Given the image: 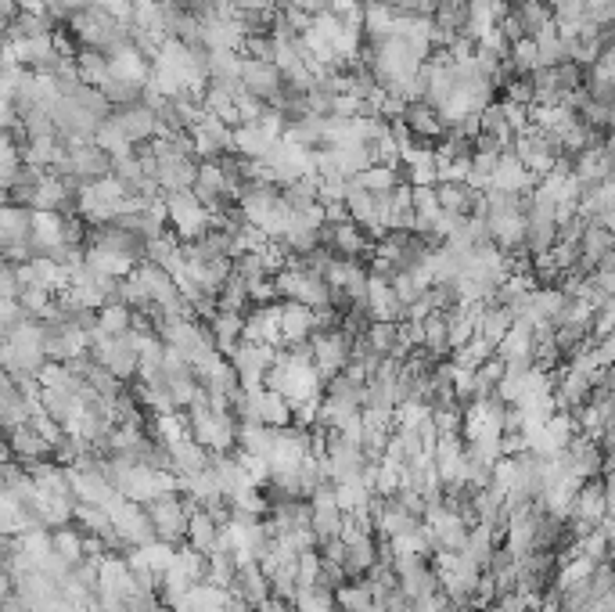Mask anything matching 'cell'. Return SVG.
I'll return each mask as SVG.
<instances>
[{"mask_svg": "<svg viewBox=\"0 0 615 612\" xmlns=\"http://www.w3.org/2000/svg\"><path fill=\"white\" fill-rule=\"evenodd\" d=\"M69 22V40L80 47H90V51H101V54H112L119 47L130 44V36H126V22H119L112 11L98 8V4H90V8L76 11V15L65 18ZM76 47V51H80Z\"/></svg>", "mask_w": 615, "mask_h": 612, "instance_id": "6da1fadb", "label": "cell"}, {"mask_svg": "<svg viewBox=\"0 0 615 612\" xmlns=\"http://www.w3.org/2000/svg\"><path fill=\"white\" fill-rule=\"evenodd\" d=\"M29 231H33V209L4 202L0 206V263L22 267V263L36 260Z\"/></svg>", "mask_w": 615, "mask_h": 612, "instance_id": "7a4b0ae2", "label": "cell"}, {"mask_svg": "<svg viewBox=\"0 0 615 612\" xmlns=\"http://www.w3.org/2000/svg\"><path fill=\"white\" fill-rule=\"evenodd\" d=\"M198 504L191 497H184L180 490L173 494H155L152 501L144 504V512L152 519L155 540H166V544H184V533H188V515L195 512Z\"/></svg>", "mask_w": 615, "mask_h": 612, "instance_id": "3957f363", "label": "cell"}, {"mask_svg": "<svg viewBox=\"0 0 615 612\" xmlns=\"http://www.w3.org/2000/svg\"><path fill=\"white\" fill-rule=\"evenodd\" d=\"M162 206H166V227L180 242H195L209 231V209L198 202L195 191H166Z\"/></svg>", "mask_w": 615, "mask_h": 612, "instance_id": "277c9868", "label": "cell"}, {"mask_svg": "<svg viewBox=\"0 0 615 612\" xmlns=\"http://www.w3.org/2000/svg\"><path fill=\"white\" fill-rule=\"evenodd\" d=\"M87 353L94 357L98 368H105L112 378L119 382H130L137 375V339L134 332H123V335H105V339L90 342Z\"/></svg>", "mask_w": 615, "mask_h": 612, "instance_id": "5b68a950", "label": "cell"}, {"mask_svg": "<svg viewBox=\"0 0 615 612\" xmlns=\"http://www.w3.org/2000/svg\"><path fill=\"white\" fill-rule=\"evenodd\" d=\"M353 342L342 328H328V332H313L310 335V353H313V371L324 378L339 375L342 368L349 364V350H353Z\"/></svg>", "mask_w": 615, "mask_h": 612, "instance_id": "8992f818", "label": "cell"}, {"mask_svg": "<svg viewBox=\"0 0 615 612\" xmlns=\"http://www.w3.org/2000/svg\"><path fill=\"white\" fill-rule=\"evenodd\" d=\"M277 346H256V342H238L227 360H231L234 375H238L241 389H263V375L274 364Z\"/></svg>", "mask_w": 615, "mask_h": 612, "instance_id": "52a82bcc", "label": "cell"}, {"mask_svg": "<svg viewBox=\"0 0 615 612\" xmlns=\"http://www.w3.org/2000/svg\"><path fill=\"white\" fill-rule=\"evenodd\" d=\"M191 137V148H195V159L198 162H209V159H220V155H231L234 152V134L231 126L220 123L216 116L202 112L195 126L188 130Z\"/></svg>", "mask_w": 615, "mask_h": 612, "instance_id": "ba28073f", "label": "cell"}, {"mask_svg": "<svg viewBox=\"0 0 615 612\" xmlns=\"http://www.w3.org/2000/svg\"><path fill=\"white\" fill-rule=\"evenodd\" d=\"M241 90L245 94H252V98H259L263 105H277L281 101V90H285V83H281V72H277L274 62H256V58H241Z\"/></svg>", "mask_w": 615, "mask_h": 612, "instance_id": "9c48e42d", "label": "cell"}, {"mask_svg": "<svg viewBox=\"0 0 615 612\" xmlns=\"http://www.w3.org/2000/svg\"><path fill=\"white\" fill-rule=\"evenodd\" d=\"M108 119L123 130V137L134 148H141V144H148L155 137V130H159V119H155V112L141 101H134V105H123V108H112L108 112Z\"/></svg>", "mask_w": 615, "mask_h": 612, "instance_id": "30bf717a", "label": "cell"}, {"mask_svg": "<svg viewBox=\"0 0 615 612\" xmlns=\"http://www.w3.org/2000/svg\"><path fill=\"white\" fill-rule=\"evenodd\" d=\"M4 443H8L11 461H18L22 468L36 465V461H51V454H54L51 443H47L29 422L15 425V429H4Z\"/></svg>", "mask_w": 615, "mask_h": 612, "instance_id": "8fae6325", "label": "cell"}, {"mask_svg": "<svg viewBox=\"0 0 615 612\" xmlns=\"http://www.w3.org/2000/svg\"><path fill=\"white\" fill-rule=\"evenodd\" d=\"M400 123L407 126V134L414 137L418 144H425V148H436V144L443 141V134H446V126H443V119H439V112L432 105H425V101H407V105H403Z\"/></svg>", "mask_w": 615, "mask_h": 612, "instance_id": "7c38bea8", "label": "cell"}, {"mask_svg": "<svg viewBox=\"0 0 615 612\" xmlns=\"http://www.w3.org/2000/svg\"><path fill=\"white\" fill-rule=\"evenodd\" d=\"M277 317H281V303L256 306L252 314H245V324H241V342H256V346H281V328H277Z\"/></svg>", "mask_w": 615, "mask_h": 612, "instance_id": "4fadbf2b", "label": "cell"}, {"mask_svg": "<svg viewBox=\"0 0 615 612\" xmlns=\"http://www.w3.org/2000/svg\"><path fill=\"white\" fill-rule=\"evenodd\" d=\"M533 184H536V177L526 170V166H522V162L515 159V155H511V152H500L497 166H493V173H490V188H493V191L529 195V191H533Z\"/></svg>", "mask_w": 615, "mask_h": 612, "instance_id": "5bb4252c", "label": "cell"}, {"mask_svg": "<svg viewBox=\"0 0 615 612\" xmlns=\"http://www.w3.org/2000/svg\"><path fill=\"white\" fill-rule=\"evenodd\" d=\"M227 591L234 594V598H241V602L249 605V609H256L259 602H267L270 598V580L263 576V569H259V562H245V566L234 569V580Z\"/></svg>", "mask_w": 615, "mask_h": 612, "instance_id": "9a60e30c", "label": "cell"}, {"mask_svg": "<svg viewBox=\"0 0 615 612\" xmlns=\"http://www.w3.org/2000/svg\"><path fill=\"white\" fill-rule=\"evenodd\" d=\"M277 328H281V346H288V342L310 339V335L317 332V321H313L310 306L285 299V303H281V317H277Z\"/></svg>", "mask_w": 615, "mask_h": 612, "instance_id": "2e32d148", "label": "cell"}, {"mask_svg": "<svg viewBox=\"0 0 615 612\" xmlns=\"http://www.w3.org/2000/svg\"><path fill=\"white\" fill-rule=\"evenodd\" d=\"M375 562H378V540L375 537L357 540V544H346V551H342V558H339L346 580H364Z\"/></svg>", "mask_w": 615, "mask_h": 612, "instance_id": "e0dca14e", "label": "cell"}, {"mask_svg": "<svg viewBox=\"0 0 615 612\" xmlns=\"http://www.w3.org/2000/svg\"><path fill=\"white\" fill-rule=\"evenodd\" d=\"M231 134H234V155H241V159H267V152L277 141L259 123H241L234 126Z\"/></svg>", "mask_w": 615, "mask_h": 612, "instance_id": "ac0fdd59", "label": "cell"}, {"mask_svg": "<svg viewBox=\"0 0 615 612\" xmlns=\"http://www.w3.org/2000/svg\"><path fill=\"white\" fill-rule=\"evenodd\" d=\"M166 450H170V472H173V476H191V472H202V468H209V450L198 447L191 436L170 443Z\"/></svg>", "mask_w": 615, "mask_h": 612, "instance_id": "d6986e66", "label": "cell"}, {"mask_svg": "<svg viewBox=\"0 0 615 612\" xmlns=\"http://www.w3.org/2000/svg\"><path fill=\"white\" fill-rule=\"evenodd\" d=\"M285 141L299 144V148H306V152H321L324 148V116H313V112H306L303 119H295V123L285 126Z\"/></svg>", "mask_w": 615, "mask_h": 612, "instance_id": "ffe728a7", "label": "cell"}, {"mask_svg": "<svg viewBox=\"0 0 615 612\" xmlns=\"http://www.w3.org/2000/svg\"><path fill=\"white\" fill-rule=\"evenodd\" d=\"M396 18H400V11H396L393 4H385V0H375V4H367V8H364V22H360V33H364L367 40H385V36H393Z\"/></svg>", "mask_w": 615, "mask_h": 612, "instance_id": "44dd1931", "label": "cell"}, {"mask_svg": "<svg viewBox=\"0 0 615 612\" xmlns=\"http://www.w3.org/2000/svg\"><path fill=\"white\" fill-rule=\"evenodd\" d=\"M83 263L94 267V270H101V274H108V278H126V274L137 267L130 256H123V252L94 249V245H83Z\"/></svg>", "mask_w": 615, "mask_h": 612, "instance_id": "7402d4cb", "label": "cell"}, {"mask_svg": "<svg viewBox=\"0 0 615 612\" xmlns=\"http://www.w3.org/2000/svg\"><path fill=\"white\" fill-rule=\"evenodd\" d=\"M216 526L209 515L202 512V508H195V512L188 515V533H184V544H191V548L198 551V555H213L216 551Z\"/></svg>", "mask_w": 615, "mask_h": 612, "instance_id": "603a6c76", "label": "cell"}, {"mask_svg": "<svg viewBox=\"0 0 615 612\" xmlns=\"http://www.w3.org/2000/svg\"><path fill=\"white\" fill-rule=\"evenodd\" d=\"M511 321H515V317H511L508 310H504V306L486 303V306H482V314H479V324H475V335H479V339H486V342L493 346V350H497V342L504 339V335H508Z\"/></svg>", "mask_w": 615, "mask_h": 612, "instance_id": "cb8c5ba5", "label": "cell"}, {"mask_svg": "<svg viewBox=\"0 0 615 612\" xmlns=\"http://www.w3.org/2000/svg\"><path fill=\"white\" fill-rule=\"evenodd\" d=\"M72 65H76V80L87 83V87H101L108 80V54L90 51V47H80L72 54Z\"/></svg>", "mask_w": 615, "mask_h": 612, "instance_id": "d4e9b609", "label": "cell"}, {"mask_svg": "<svg viewBox=\"0 0 615 612\" xmlns=\"http://www.w3.org/2000/svg\"><path fill=\"white\" fill-rule=\"evenodd\" d=\"M241 324H245V314H223V310H216V317L209 321V335H213V342H216V353L227 357V353L238 346Z\"/></svg>", "mask_w": 615, "mask_h": 612, "instance_id": "484cf974", "label": "cell"}, {"mask_svg": "<svg viewBox=\"0 0 615 612\" xmlns=\"http://www.w3.org/2000/svg\"><path fill=\"white\" fill-rule=\"evenodd\" d=\"M331 490H335V504L342 508V515H367V508L375 501V494L360 479H353V483H331Z\"/></svg>", "mask_w": 615, "mask_h": 612, "instance_id": "4316f807", "label": "cell"}, {"mask_svg": "<svg viewBox=\"0 0 615 612\" xmlns=\"http://www.w3.org/2000/svg\"><path fill=\"white\" fill-rule=\"evenodd\" d=\"M500 378H504V360L493 353L490 360H482L479 368L472 371V400H486V396L497 393Z\"/></svg>", "mask_w": 615, "mask_h": 612, "instance_id": "83f0119b", "label": "cell"}, {"mask_svg": "<svg viewBox=\"0 0 615 612\" xmlns=\"http://www.w3.org/2000/svg\"><path fill=\"white\" fill-rule=\"evenodd\" d=\"M51 551L58 558H65L69 566H76V562H83V530L80 526H58V530H51Z\"/></svg>", "mask_w": 615, "mask_h": 612, "instance_id": "f1b7e54d", "label": "cell"}, {"mask_svg": "<svg viewBox=\"0 0 615 612\" xmlns=\"http://www.w3.org/2000/svg\"><path fill=\"white\" fill-rule=\"evenodd\" d=\"M479 137H490V141H497L500 148H508L511 144V126L508 119H504V112H500V101H490V105L479 112Z\"/></svg>", "mask_w": 615, "mask_h": 612, "instance_id": "f546056e", "label": "cell"}, {"mask_svg": "<svg viewBox=\"0 0 615 612\" xmlns=\"http://www.w3.org/2000/svg\"><path fill=\"white\" fill-rule=\"evenodd\" d=\"M436 202H439V209H450V213H457V216H468V209H472V202H475V191H468L464 184H454V180H439Z\"/></svg>", "mask_w": 615, "mask_h": 612, "instance_id": "4dcf8cb0", "label": "cell"}, {"mask_svg": "<svg viewBox=\"0 0 615 612\" xmlns=\"http://www.w3.org/2000/svg\"><path fill=\"white\" fill-rule=\"evenodd\" d=\"M90 141L98 144V148L108 155V159H119V155H130V152H134V144L126 141L123 130H119V126L112 123V119H101L98 130H94V137H90Z\"/></svg>", "mask_w": 615, "mask_h": 612, "instance_id": "1f68e13d", "label": "cell"}, {"mask_svg": "<svg viewBox=\"0 0 615 612\" xmlns=\"http://www.w3.org/2000/svg\"><path fill=\"white\" fill-rule=\"evenodd\" d=\"M259 418H263V425H270V429H285V425H292V407H288V400L281 393H274V389H263Z\"/></svg>", "mask_w": 615, "mask_h": 612, "instance_id": "d6a6232c", "label": "cell"}, {"mask_svg": "<svg viewBox=\"0 0 615 612\" xmlns=\"http://www.w3.org/2000/svg\"><path fill=\"white\" fill-rule=\"evenodd\" d=\"M371 602H375V598H371V587H367L364 580H349V584H342L339 591H335V609L339 612H364Z\"/></svg>", "mask_w": 615, "mask_h": 612, "instance_id": "836d02e7", "label": "cell"}, {"mask_svg": "<svg viewBox=\"0 0 615 612\" xmlns=\"http://www.w3.org/2000/svg\"><path fill=\"white\" fill-rule=\"evenodd\" d=\"M425 342H421V350L428 357H450V346H446V314H428L425 321Z\"/></svg>", "mask_w": 615, "mask_h": 612, "instance_id": "e575fe53", "label": "cell"}, {"mask_svg": "<svg viewBox=\"0 0 615 612\" xmlns=\"http://www.w3.org/2000/svg\"><path fill=\"white\" fill-rule=\"evenodd\" d=\"M493 357V346L486 339H479V335H472V339L464 342V346H457L454 353H450V364H457V368H468L475 371L482 364V360Z\"/></svg>", "mask_w": 615, "mask_h": 612, "instance_id": "d590c367", "label": "cell"}, {"mask_svg": "<svg viewBox=\"0 0 615 612\" xmlns=\"http://www.w3.org/2000/svg\"><path fill=\"white\" fill-rule=\"evenodd\" d=\"M364 191H371V195H382V191H393L396 184H400V170H393V166H367L364 173H357L353 177Z\"/></svg>", "mask_w": 615, "mask_h": 612, "instance_id": "8d00e7d4", "label": "cell"}, {"mask_svg": "<svg viewBox=\"0 0 615 612\" xmlns=\"http://www.w3.org/2000/svg\"><path fill=\"white\" fill-rule=\"evenodd\" d=\"M360 339H364V346L371 353H378V357H389V353H393V346H396V324L371 321V324H367V332L360 335Z\"/></svg>", "mask_w": 615, "mask_h": 612, "instance_id": "74e56055", "label": "cell"}, {"mask_svg": "<svg viewBox=\"0 0 615 612\" xmlns=\"http://www.w3.org/2000/svg\"><path fill=\"white\" fill-rule=\"evenodd\" d=\"M234 558L227 555V551H213V555H205V584H213V587H231L234 580Z\"/></svg>", "mask_w": 615, "mask_h": 612, "instance_id": "f35d334b", "label": "cell"}, {"mask_svg": "<svg viewBox=\"0 0 615 612\" xmlns=\"http://www.w3.org/2000/svg\"><path fill=\"white\" fill-rule=\"evenodd\" d=\"M515 11L522 22V36H529V40L551 26V4H515Z\"/></svg>", "mask_w": 615, "mask_h": 612, "instance_id": "ab89813d", "label": "cell"}, {"mask_svg": "<svg viewBox=\"0 0 615 612\" xmlns=\"http://www.w3.org/2000/svg\"><path fill=\"white\" fill-rule=\"evenodd\" d=\"M508 69L515 72V76H529L533 69H540V62H536V44L529 36H522V40H515V44L508 47Z\"/></svg>", "mask_w": 615, "mask_h": 612, "instance_id": "60d3db41", "label": "cell"}, {"mask_svg": "<svg viewBox=\"0 0 615 612\" xmlns=\"http://www.w3.org/2000/svg\"><path fill=\"white\" fill-rule=\"evenodd\" d=\"M317 576H321V555H317V548L299 551V558H295V591L317 587Z\"/></svg>", "mask_w": 615, "mask_h": 612, "instance_id": "b9f144b4", "label": "cell"}, {"mask_svg": "<svg viewBox=\"0 0 615 612\" xmlns=\"http://www.w3.org/2000/svg\"><path fill=\"white\" fill-rule=\"evenodd\" d=\"M173 566H177L180 573L188 576L191 584H202V580H205V555H198V551L191 548V544H177Z\"/></svg>", "mask_w": 615, "mask_h": 612, "instance_id": "7bdbcfd3", "label": "cell"}, {"mask_svg": "<svg viewBox=\"0 0 615 612\" xmlns=\"http://www.w3.org/2000/svg\"><path fill=\"white\" fill-rule=\"evenodd\" d=\"M173 555H177V548H173V544H166V540H152V544L137 548V558H141L148 569H155V573H166V569H170V562H173Z\"/></svg>", "mask_w": 615, "mask_h": 612, "instance_id": "ee69618b", "label": "cell"}, {"mask_svg": "<svg viewBox=\"0 0 615 612\" xmlns=\"http://www.w3.org/2000/svg\"><path fill=\"white\" fill-rule=\"evenodd\" d=\"M544 432L551 436V443L558 450H565L572 443V436H576V422H572V414L569 411H554L551 418L544 422Z\"/></svg>", "mask_w": 615, "mask_h": 612, "instance_id": "f6af8a7d", "label": "cell"}, {"mask_svg": "<svg viewBox=\"0 0 615 612\" xmlns=\"http://www.w3.org/2000/svg\"><path fill=\"white\" fill-rule=\"evenodd\" d=\"M184 11H188V15H195L198 22H205V18H227V15H234V4H231V0H184Z\"/></svg>", "mask_w": 615, "mask_h": 612, "instance_id": "bcb514c9", "label": "cell"}, {"mask_svg": "<svg viewBox=\"0 0 615 612\" xmlns=\"http://www.w3.org/2000/svg\"><path fill=\"white\" fill-rule=\"evenodd\" d=\"M256 256H259V263H263V270H267L270 278H274V274H281V270L288 267V249L281 242H274V238H267V242H263V249H259Z\"/></svg>", "mask_w": 615, "mask_h": 612, "instance_id": "7dc6e473", "label": "cell"}, {"mask_svg": "<svg viewBox=\"0 0 615 612\" xmlns=\"http://www.w3.org/2000/svg\"><path fill=\"white\" fill-rule=\"evenodd\" d=\"M500 112H504V119H508L511 134H518V130H526L529 126V105H518V101L500 98Z\"/></svg>", "mask_w": 615, "mask_h": 612, "instance_id": "c3c4849f", "label": "cell"}, {"mask_svg": "<svg viewBox=\"0 0 615 612\" xmlns=\"http://www.w3.org/2000/svg\"><path fill=\"white\" fill-rule=\"evenodd\" d=\"M504 98L518 101V105H533V83H529V76H511L504 83Z\"/></svg>", "mask_w": 615, "mask_h": 612, "instance_id": "681fc988", "label": "cell"}, {"mask_svg": "<svg viewBox=\"0 0 615 612\" xmlns=\"http://www.w3.org/2000/svg\"><path fill=\"white\" fill-rule=\"evenodd\" d=\"M612 18H615V0H587V22L605 29L612 26Z\"/></svg>", "mask_w": 615, "mask_h": 612, "instance_id": "f907efd6", "label": "cell"}, {"mask_svg": "<svg viewBox=\"0 0 615 612\" xmlns=\"http://www.w3.org/2000/svg\"><path fill=\"white\" fill-rule=\"evenodd\" d=\"M94 0H47V11H51L54 18H69V15H76V11H83V8H90Z\"/></svg>", "mask_w": 615, "mask_h": 612, "instance_id": "816d5d0a", "label": "cell"}, {"mask_svg": "<svg viewBox=\"0 0 615 612\" xmlns=\"http://www.w3.org/2000/svg\"><path fill=\"white\" fill-rule=\"evenodd\" d=\"M277 299V288H274V278H267V281H259V285H252L249 288V303H274Z\"/></svg>", "mask_w": 615, "mask_h": 612, "instance_id": "f5cc1de1", "label": "cell"}, {"mask_svg": "<svg viewBox=\"0 0 615 612\" xmlns=\"http://www.w3.org/2000/svg\"><path fill=\"white\" fill-rule=\"evenodd\" d=\"M234 11H256V15H270L277 8V0H231Z\"/></svg>", "mask_w": 615, "mask_h": 612, "instance_id": "db71d44e", "label": "cell"}, {"mask_svg": "<svg viewBox=\"0 0 615 612\" xmlns=\"http://www.w3.org/2000/svg\"><path fill=\"white\" fill-rule=\"evenodd\" d=\"M252 612H295V609H292V602H281V598H274V594H270L267 602H259Z\"/></svg>", "mask_w": 615, "mask_h": 612, "instance_id": "11a10c76", "label": "cell"}, {"mask_svg": "<svg viewBox=\"0 0 615 612\" xmlns=\"http://www.w3.org/2000/svg\"><path fill=\"white\" fill-rule=\"evenodd\" d=\"M155 612H173V609H170V605H162V602H159V605H155Z\"/></svg>", "mask_w": 615, "mask_h": 612, "instance_id": "9f6ffc18", "label": "cell"}, {"mask_svg": "<svg viewBox=\"0 0 615 612\" xmlns=\"http://www.w3.org/2000/svg\"><path fill=\"white\" fill-rule=\"evenodd\" d=\"M353 4H360V8H367V4H375V0H353Z\"/></svg>", "mask_w": 615, "mask_h": 612, "instance_id": "6f0895ef", "label": "cell"}]
</instances>
